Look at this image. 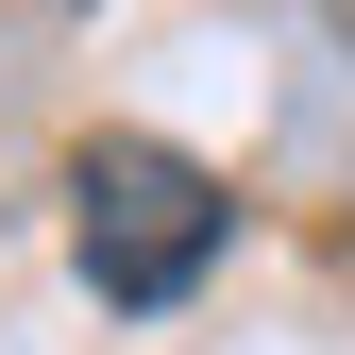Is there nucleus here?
<instances>
[{
  "label": "nucleus",
  "mask_w": 355,
  "mask_h": 355,
  "mask_svg": "<svg viewBox=\"0 0 355 355\" xmlns=\"http://www.w3.org/2000/svg\"><path fill=\"white\" fill-rule=\"evenodd\" d=\"M220 237H237V187H220L203 153H169V136H85L68 153V254H85V288L102 304H187L220 271Z\"/></svg>",
  "instance_id": "nucleus-1"
}]
</instances>
